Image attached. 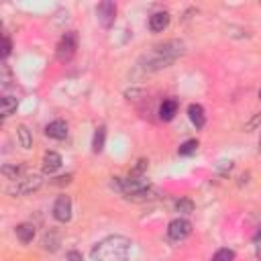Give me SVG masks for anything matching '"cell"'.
Here are the masks:
<instances>
[{"label": "cell", "instance_id": "6da1fadb", "mask_svg": "<svg viewBox=\"0 0 261 261\" xmlns=\"http://www.w3.org/2000/svg\"><path fill=\"white\" fill-rule=\"evenodd\" d=\"M181 53H184V43L177 41V39H169L165 43L155 45L149 53H145L139 59V65L145 71H157V69H163V67L171 65Z\"/></svg>", "mask_w": 261, "mask_h": 261}, {"label": "cell", "instance_id": "7a4b0ae2", "mask_svg": "<svg viewBox=\"0 0 261 261\" xmlns=\"http://www.w3.org/2000/svg\"><path fill=\"white\" fill-rule=\"evenodd\" d=\"M130 241L120 234H110L102 239L92 249V261H128Z\"/></svg>", "mask_w": 261, "mask_h": 261}, {"label": "cell", "instance_id": "3957f363", "mask_svg": "<svg viewBox=\"0 0 261 261\" xmlns=\"http://www.w3.org/2000/svg\"><path fill=\"white\" fill-rule=\"evenodd\" d=\"M41 184H43V177H41L39 173H31V175H27V177H20V179L12 181L6 192H8L10 196H24V194H31V192L39 190Z\"/></svg>", "mask_w": 261, "mask_h": 261}, {"label": "cell", "instance_id": "277c9868", "mask_svg": "<svg viewBox=\"0 0 261 261\" xmlns=\"http://www.w3.org/2000/svg\"><path fill=\"white\" fill-rule=\"evenodd\" d=\"M75 49H77V35H75V31H67L61 37V41L57 43V51H55L57 59L59 61H69L73 57Z\"/></svg>", "mask_w": 261, "mask_h": 261}, {"label": "cell", "instance_id": "5b68a950", "mask_svg": "<svg viewBox=\"0 0 261 261\" xmlns=\"http://www.w3.org/2000/svg\"><path fill=\"white\" fill-rule=\"evenodd\" d=\"M167 234L173 241H184L186 237L192 234V222L186 220V218H175L167 224Z\"/></svg>", "mask_w": 261, "mask_h": 261}, {"label": "cell", "instance_id": "8992f818", "mask_svg": "<svg viewBox=\"0 0 261 261\" xmlns=\"http://www.w3.org/2000/svg\"><path fill=\"white\" fill-rule=\"evenodd\" d=\"M96 14H98V20L102 27L110 29L114 24V18H116V4L106 0V2H100L98 8H96Z\"/></svg>", "mask_w": 261, "mask_h": 261}, {"label": "cell", "instance_id": "52a82bcc", "mask_svg": "<svg viewBox=\"0 0 261 261\" xmlns=\"http://www.w3.org/2000/svg\"><path fill=\"white\" fill-rule=\"evenodd\" d=\"M53 218L57 222H67L71 218V198L69 196H59L53 204Z\"/></svg>", "mask_w": 261, "mask_h": 261}, {"label": "cell", "instance_id": "ba28073f", "mask_svg": "<svg viewBox=\"0 0 261 261\" xmlns=\"http://www.w3.org/2000/svg\"><path fill=\"white\" fill-rule=\"evenodd\" d=\"M45 135L49 139H55V141H63L67 137V124L63 120H53L45 126Z\"/></svg>", "mask_w": 261, "mask_h": 261}, {"label": "cell", "instance_id": "9c48e42d", "mask_svg": "<svg viewBox=\"0 0 261 261\" xmlns=\"http://www.w3.org/2000/svg\"><path fill=\"white\" fill-rule=\"evenodd\" d=\"M167 24H169V12H165V10H159V12H155V14L149 16V29H151L153 33L165 31Z\"/></svg>", "mask_w": 261, "mask_h": 261}, {"label": "cell", "instance_id": "30bf717a", "mask_svg": "<svg viewBox=\"0 0 261 261\" xmlns=\"http://www.w3.org/2000/svg\"><path fill=\"white\" fill-rule=\"evenodd\" d=\"M61 155L59 153H55V151H47L45 155H43V171L45 173H55L59 167H61Z\"/></svg>", "mask_w": 261, "mask_h": 261}, {"label": "cell", "instance_id": "8fae6325", "mask_svg": "<svg viewBox=\"0 0 261 261\" xmlns=\"http://www.w3.org/2000/svg\"><path fill=\"white\" fill-rule=\"evenodd\" d=\"M175 114H177V100H173V98L163 100L161 106H159V118L167 122V120H171Z\"/></svg>", "mask_w": 261, "mask_h": 261}, {"label": "cell", "instance_id": "7c38bea8", "mask_svg": "<svg viewBox=\"0 0 261 261\" xmlns=\"http://www.w3.org/2000/svg\"><path fill=\"white\" fill-rule=\"evenodd\" d=\"M188 116H190V120L196 128H202L206 124V114H204V108L200 104H190L188 106Z\"/></svg>", "mask_w": 261, "mask_h": 261}, {"label": "cell", "instance_id": "4fadbf2b", "mask_svg": "<svg viewBox=\"0 0 261 261\" xmlns=\"http://www.w3.org/2000/svg\"><path fill=\"white\" fill-rule=\"evenodd\" d=\"M14 232H16V239H18L20 243H24V245L35 239V226H33L31 222H20V224L14 228Z\"/></svg>", "mask_w": 261, "mask_h": 261}, {"label": "cell", "instance_id": "5bb4252c", "mask_svg": "<svg viewBox=\"0 0 261 261\" xmlns=\"http://www.w3.org/2000/svg\"><path fill=\"white\" fill-rule=\"evenodd\" d=\"M16 106H18V100L14 96H4L0 100V112H2V118H8L10 114L16 112Z\"/></svg>", "mask_w": 261, "mask_h": 261}, {"label": "cell", "instance_id": "9a60e30c", "mask_svg": "<svg viewBox=\"0 0 261 261\" xmlns=\"http://www.w3.org/2000/svg\"><path fill=\"white\" fill-rule=\"evenodd\" d=\"M104 143H106V126L100 124V126L96 128V133H94V139H92V151H94V153H102Z\"/></svg>", "mask_w": 261, "mask_h": 261}, {"label": "cell", "instance_id": "2e32d148", "mask_svg": "<svg viewBox=\"0 0 261 261\" xmlns=\"http://www.w3.org/2000/svg\"><path fill=\"white\" fill-rule=\"evenodd\" d=\"M16 137H18V143H20L22 149H31V147H33V135H31L29 126L20 124V126L16 128Z\"/></svg>", "mask_w": 261, "mask_h": 261}, {"label": "cell", "instance_id": "e0dca14e", "mask_svg": "<svg viewBox=\"0 0 261 261\" xmlns=\"http://www.w3.org/2000/svg\"><path fill=\"white\" fill-rule=\"evenodd\" d=\"M198 141L196 139H190V141H186V143H181L179 145V149H177V155H181V157H190V155H194L196 151H198Z\"/></svg>", "mask_w": 261, "mask_h": 261}, {"label": "cell", "instance_id": "ac0fdd59", "mask_svg": "<svg viewBox=\"0 0 261 261\" xmlns=\"http://www.w3.org/2000/svg\"><path fill=\"white\" fill-rule=\"evenodd\" d=\"M2 175L6 177V179H12V181H16V179H20V173H22V167L20 165H2Z\"/></svg>", "mask_w": 261, "mask_h": 261}, {"label": "cell", "instance_id": "d6986e66", "mask_svg": "<svg viewBox=\"0 0 261 261\" xmlns=\"http://www.w3.org/2000/svg\"><path fill=\"white\" fill-rule=\"evenodd\" d=\"M175 210H177L179 214H192V212H194V202H192L190 198H179V200L175 202Z\"/></svg>", "mask_w": 261, "mask_h": 261}, {"label": "cell", "instance_id": "ffe728a7", "mask_svg": "<svg viewBox=\"0 0 261 261\" xmlns=\"http://www.w3.org/2000/svg\"><path fill=\"white\" fill-rule=\"evenodd\" d=\"M210 261H234V251L232 249H218Z\"/></svg>", "mask_w": 261, "mask_h": 261}, {"label": "cell", "instance_id": "44dd1931", "mask_svg": "<svg viewBox=\"0 0 261 261\" xmlns=\"http://www.w3.org/2000/svg\"><path fill=\"white\" fill-rule=\"evenodd\" d=\"M147 163H149L147 159H139V161H137V165L133 167V171H130V175H135V177H141V173H143V171L147 169Z\"/></svg>", "mask_w": 261, "mask_h": 261}, {"label": "cell", "instance_id": "7402d4cb", "mask_svg": "<svg viewBox=\"0 0 261 261\" xmlns=\"http://www.w3.org/2000/svg\"><path fill=\"white\" fill-rule=\"evenodd\" d=\"M257 124H261V112H257V114L247 122V126H245V128H247V130H253Z\"/></svg>", "mask_w": 261, "mask_h": 261}, {"label": "cell", "instance_id": "603a6c76", "mask_svg": "<svg viewBox=\"0 0 261 261\" xmlns=\"http://www.w3.org/2000/svg\"><path fill=\"white\" fill-rule=\"evenodd\" d=\"M10 49H12V43H10V39L4 35V49H2V57H4V59L10 55Z\"/></svg>", "mask_w": 261, "mask_h": 261}, {"label": "cell", "instance_id": "cb8c5ba5", "mask_svg": "<svg viewBox=\"0 0 261 261\" xmlns=\"http://www.w3.org/2000/svg\"><path fill=\"white\" fill-rule=\"evenodd\" d=\"M71 181V175L67 173V175H61V177H57V179H53V184L55 186H67Z\"/></svg>", "mask_w": 261, "mask_h": 261}, {"label": "cell", "instance_id": "d4e9b609", "mask_svg": "<svg viewBox=\"0 0 261 261\" xmlns=\"http://www.w3.org/2000/svg\"><path fill=\"white\" fill-rule=\"evenodd\" d=\"M67 259H69V261H82V255H80V253H75V251H71V253L67 255Z\"/></svg>", "mask_w": 261, "mask_h": 261}, {"label": "cell", "instance_id": "484cf974", "mask_svg": "<svg viewBox=\"0 0 261 261\" xmlns=\"http://www.w3.org/2000/svg\"><path fill=\"white\" fill-rule=\"evenodd\" d=\"M253 241H261V226L257 228V232L253 234Z\"/></svg>", "mask_w": 261, "mask_h": 261}, {"label": "cell", "instance_id": "4316f807", "mask_svg": "<svg viewBox=\"0 0 261 261\" xmlns=\"http://www.w3.org/2000/svg\"><path fill=\"white\" fill-rule=\"evenodd\" d=\"M259 153H261V139H259Z\"/></svg>", "mask_w": 261, "mask_h": 261}, {"label": "cell", "instance_id": "83f0119b", "mask_svg": "<svg viewBox=\"0 0 261 261\" xmlns=\"http://www.w3.org/2000/svg\"><path fill=\"white\" fill-rule=\"evenodd\" d=\"M259 98H261V92H259Z\"/></svg>", "mask_w": 261, "mask_h": 261}]
</instances>
